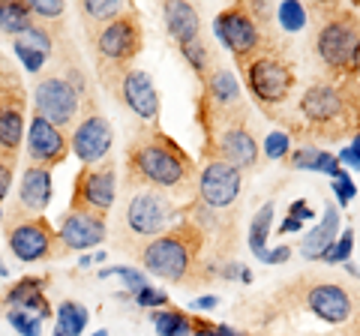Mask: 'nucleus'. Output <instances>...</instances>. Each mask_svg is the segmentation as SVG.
<instances>
[{
  "instance_id": "7",
  "label": "nucleus",
  "mask_w": 360,
  "mask_h": 336,
  "mask_svg": "<svg viewBox=\"0 0 360 336\" xmlns=\"http://www.w3.org/2000/svg\"><path fill=\"white\" fill-rule=\"evenodd\" d=\"M274 304L288 309H307L324 324H348L360 309V291L352 285H342L336 279H324L315 273H303L283 283V288L274 295Z\"/></svg>"
},
{
  "instance_id": "4",
  "label": "nucleus",
  "mask_w": 360,
  "mask_h": 336,
  "mask_svg": "<svg viewBox=\"0 0 360 336\" xmlns=\"http://www.w3.org/2000/svg\"><path fill=\"white\" fill-rule=\"evenodd\" d=\"M297 123L291 127L295 136H312V138H324V141H342V138H354L360 132V117L352 105L342 82H312L303 91L300 103H297Z\"/></svg>"
},
{
  "instance_id": "46",
  "label": "nucleus",
  "mask_w": 360,
  "mask_h": 336,
  "mask_svg": "<svg viewBox=\"0 0 360 336\" xmlns=\"http://www.w3.org/2000/svg\"><path fill=\"white\" fill-rule=\"evenodd\" d=\"M213 333H217V336H250V333H243V330H238V328H229V324H217V328H213Z\"/></svg>"
},
{
  "instance_id": "49",
  "label": "nucleus",
  "mask_w": 360,
  "mask_h": 336,
  "mask_svg": "<svg viewBox=\"0 0 360 336\" xmlns=\"http://www.w3.org/2000/svg\"><path fill=\"white\" fill-rule=\"evenodd\" d=\"M90 336H108V330H96V333H90Z\"/></svg>"
},
{
  "instance_id": "15",
  "label": "nucleus",
  "mask_w": 360,
  "mask_h": 336,
  "mask_svg": "<svg viewBox=\"0 0 360 336\" xmlns=\"http://www.w3.org/2000/svg\"><path fill=\"white\" fill-rule=\"evenodd\" d=\"M111 144H115V129L99 108L96 93L90 91L82 99V115L70 132V150L82 160V165H96L111 156Z\"/></svg>"
},
{
  "instance_id": "13",
  "label": "nucleus",
  "mask_w": 360,
  "mask_h": 336,
  "mask_svg": "<svg viewBox=\"0 0 360 336\" xmlns=\"http://www.w3.org/2000/svg\"><path fill=\"white\" fill-rule=\"evenodd\" d=\"M30 99H33V115L45 117L63 132H72L78 115H82V93L66 82L58 66L42 70L37 75V82L30 87Z\"/></svg>"
},
{
  "instance_id": "1",
  "label": "nucleus",
  "mask_w": 360,
  "mask_h": 336,
  "mask_svg": "<svg viewBox=\"0 0 360 336\" xmlns=\"http://www.w3.org/2000/svg\"><path fill=\"white\" fill-rule=\"evenodd\" d=\"M198 165L180 144L160 129V123H141L129 136L123 156V193H153L168 195H195Z\"/></svg>"
},
{
  "instance_id": "5",
  "label": "nucleus",
  "mask_w": 360,
  "mask_h": 336,
  "mask_svg": "<svg viewBox=\"0 0 360 336\" xmlns=\"http://www.w3.org/2000/svg\"><path fill=\"white\" fill-rule=\"evenodd\" d=\"M312 25V54L324 66L330 82H340L352 70V54L360 39V15L348 4H307Z\"/></svg>"
},
{
  "instance_id": "45",
  "label": "nucleus",
  "mask_w": 360,
  "mask_h": 336,
  "mask_svg": "<svg viewBox=\"0 0 360 336\" xmlns=\"http://www.w3.org/2000/svg\"><path fill=\"white\" fill-rule=\"evenodd\" d=\"M348 75L357 78V82H360V39H357V46H354V54H352V70H348Z\"/></svg>"
},
{
  "instance_id": "2",
  "label": "nucleus",
  "mask_w": 360,
  "mask_h": 336,
  "mask_svg": "<svg viewBox=\"0 0 360 336\" xmlns=\"http://www.w3.org/2000/svg\"><path fill=\"white\" fill-rule=\"evenodd\" d=\"M117 250L132 255L150 276L162 279V283L184 285V288L210 283V279L219 276V264L213 259H205L207 234L186 217L174 228H168L165 234L150 240L117 238Z\"/></svg>"
},
{
  "instance_id": "16",
  "label": "nucleus",
  "mask_w": 360,
  "mask_h": 336,
  "mask_svg": "<svg viewBox=\"0 0 360 336\" xmlns=\"http://www.w3.org/2000/svg\"><path fill=\"white\" fill-rule=\"evenodd\" d=\"M103 91H108L111 96L117 99V103L127 105L141 123H160L162 99H160V91H156L150 72L139 70V66H132V70L117 75L115 82H108Z\"/></svg>"
},
{
  "instance_id": "10",
  "label": "nucleus",
  "mask_w": 360,
  "mask_h": 336,
  "mask_svg": "<svg viewBox=\"0 0 360 336\" xmlns=\"http://www.w3.org/2000/svg\"><path fill=\"white\" fill-rule=\"evenodd\" d=\"M180 219H184V205H177L174 195L153 193V189L123 193L117 238L150 240V238H160V234H165L168 228H174Z\"/></svg>"
},
{
  "instance_id": "22",
  "label": "nucleus",
  "mask_w": 360,
  "mask_h": 336,
  "mask_svg": "<svg viewBox=\"0 0 360 336\" xmlns=\"http://www.w3.org/2000/svg\"><path fill=\"white\" fill-rule=\"evenodd\" d=\"M162 21H165V30L177 49H184L189 42L205 37L198 9H195V4H186V0H168V4H162Z\"/></svg>"
},
{
  "instance_id": "11",
  "label": "nucleus",
  "mask_w": 360,
  "mask_h": 336,
  "mask_svg": "<svg viewBox=\"0 0 360 336\" xmlns=\"http://www.w3.org/2000/svg\"><path fill=\"white\" fill-rule=\"evenodd\" d=\"M6 246L21 264H37V261H51L63 259L60 250V234L45 217H30L18 205L6 214Z\"/></svg>"
},
{
  "instance_id": "3",
  "label": "nucleus",
  "mask_w": 360,
  "mask_h": 336,
  "mask_svg": "<svg viewBox=\"0 0 360 336\" xmlns=\"http://www.w3.org/2000/svg\"><path fill=\"white\" fill-rule=\"evenodd\" d=\"M198 127H201V162H229L238 172H252L258 165V136L252 111L246 103L234 108L213 105L198 93Z\"/></svg>"
},
{
  "instance_id": "12",
  "label": "nucleus",
  "mask_w": 360,
  "mask_h": 336,
  "mask_svg": "<svg viewBox=\"0 0 360 336\" xmlns=\"http://www.w3.org/2000/svg\"><path fill=\"white\" fill-rule=\"evenodd\" d=\"M27 96L18 70L0 54V153L13 160H18L27 132Z\"/></svg>"
},
{
  "instance_id": "21",
  "label": "nucleus",
  "mask_w": 360,
  "mask_h": 336,
  "mask_svg": "<svg viewBox=\"0 0 360 336\" xmlns=\"http://www.w3.org/2000/svg\"><path fill=\"white\" fill-rule=\"evenodd\" d=\"M51 195H54V183H51V168H42V165H25L21 172V181H18V198L15 205L25 210L30 217H42L51 205Z\"/></svg>"
},
{
  "instance_id": "40",
  "label": "nucleus",
  "mask_w": 360,
  "mask_h": 336,
  "mask_svg": "<svg viewBox=\"0 0 360 336\" xmlns=\"http://www.w3.org/2000/svg\"><path fill=\"white\" fill-rule=\"evenodd\" d=\"M333 193H336V205H340V207H348V201L357 198V186H354L352 177H348V172H342L333 181Z\"/></svg>"
},
{
  "instance_id": "14",
  "label": "nucleus",
  "mask_w": 360,
  "mask_h": 336,
  "mask_svg": "<svg viewBox=\"0 0 360 336\" xmlns=\"http://www.w3.org/2000/svg\"><path fill=\"white\" fill-rule=\"evenodd\" d=\"M115 201H117V165L111 162V156L96 165H82L70 195L72 214H90V217L108 219Z\"/></svg>"
},
{
  "instance_id": "17",
  "label": "nucleus",
  "mask_w": 360,
  "mask_h": 336,
  "mask_svg": "<svg viewBox=\"0 0 360 336\" xmlns=\"http://www.w3.org/2000/svg\"><path fill=\"white\" fill-rule=\"evenodd\" d=\"M243 186V172H238L229 162H205L198 168V183H195V198L201 205H207L210 210H225L234 207L240 198Z\"/></svg>"
},
{
  "instance_id": "36",
  "label": "nucleus",
  "mask_w": 360,
  "mask_h": 336,
  "mask_svg": "<svg viewBox=\"0 0 360 336\" xmlns=\"http://www.w3.org/2000/svg\"><path fill=\"white\" fill-rule=\"evenodd\" d=\"M6 321L21 333V336H42V318L33 316V312L25 309H9L6 312Z\"/></svg>"
},
{
  "instance_id": "32",
  "label": "nucleus",
  "mask_w": 360,
  "mask_h": 336,
  "mask_svg": "<svg viewBox=\"0 0 360 336\" xmlns=\"http://www.w3.org/2000/svg\"><path fill=\"white\" fill-rule=\"evenodd\" d=\"M30 4V13L37 21H42V25H51V27H63V13L70 6L63 4V0H27Z\"/></svg>"
},
{
  "instance_id": "44",
  "label": "nucleus",
  "mask_w": 360,
  "mask_h": 336,
  "mask_svg": "<svg viewBox=\"0 0 360 336\" xmlns=\"http://www.w3.org/2000/svg\"><path fill=\"white\" fill-rule=\"evenodd\" d=\"M213 328H217V324H210L205 318L193 316V336H217V333H213Z\"/></svg>"
},
{
  "instance_id": "33",
  "label": "nucleus",
  "mask_w": 360,
  "mask_h": 336,
  "mask_svg": "<svg viewBox=\"0 0 360 336\" xmlns=\"http://www.w3.org/2000/svg\"><path fill=\"white\" fill-rule=\"evenodd\" d=\"M108 276H120L123 283H127L129 295H139V291H141L144 285H150V283H148V276H144L141 271H135V267H129V264H117V267H103V271H99V279H108Z\"/></svg>"
},
{
  "instance_id": "38",
  "label": "nucleus",
  "mask_w": 360,
  "mask_h": 336,
  "mask_svg": "<svg viewBox=\"0 0 360 336\" xmlns=\"http://www.w3.org/2000/svg\"><path fill=\"white\" fill-rule=\"evenodd\" d=\"M13 54L21 60V66L30 72V75H39L45 70V63H49V54H42V51H33L27 46H18V42H13Z\"/></svg>"
},
{
  "instance_id": "47",
  "label": "nucleus",
  "mask_w": 360,
  "mask_h": 336,
  "mask_svg": "<svg viewBox=\"0 0 360 336\" xmlns=\"http://www.w3.org/2000/svg\"><path fill=\"white\" fill-rule=\"evenodd\" d=\"M90 264H94V255H82V261H78V267L84 271V267H90Z\"/></svg>"
},
{
  "instance_id": "37",
  "label": "nucleus",
  "mask_w": 360,
  "mask_h": 336,
  "mask_svg": "<svg viewBox=\"0 0 360 336\" xmlns=\"http://www.w3.org/2000/svg\"><path fill=\"white\" fill-rule=\"evenodd\" d=\"M291 153V132L288 129H276L264 138V156L267 160H288Z\"/></svg>"
},
{
  "instance_id": "6",
  "label": "nucleus",
  "mask_w": 360,
  "mask_h": 336,
  "mask_svg": "<svg viewBox=\"0 0 360 336\" xmlns=\"http://www.w3.org/2000/svg\"><path fill=\"white\" fill-rule=\"evenodd\" d=\"M270 13H276V4H262V0H238L225 6L213 21V30L225 49L231 51L238 70H243L252 58H258L267 49H279V39L274 37V21Z\"/></svg>"
},
{
  "instance_id": "23",
  "label": "nucleus",
  "mask_w": 360,
  "mask_h": 336,
  "mask_svg": "<svg viewBox=\"0 0 360 336\" xmlns=\"http://www.w3.org/2000/svg\"><path fill=\"white\" fill-rule=\"evenodd\" d=\"M336 231H340V210H336L333 205H328L324 207V217L319 219V226H315L307 238H300L297 252L307 261H321L324 252H328L333 246V240H336Z\"/></svg>"
},
{
  "instance_id": "31",
  "label": "nucleus",
  "mask_w": 360,
  "mask_h": 336,
  "mask_svg": "<svg viewBox=\"0 0 360 336\" xmlns=\"http://www.w3.org/2000/svg\"><path fill=\"white\" fill-rule=\"evenodd\" d=\"M276 25L283 27L285 33L303 30L309 25L307 4H300V0H283V4H276Z\"/></svg>"
},
{
  "instance_id": "34",
  "label": "nucleus",
  "mask_w": 360,
  "mask_h": 336,
  "mask_svg": "<svg viewBox=\"0 0 360 336\" xmlns=\"http://www.w3.org/2000/svg\"><path fill=\"white\" fill-rule=\"evenodd\" d=\"M321 156V148L319 144H300V148H291L288 153V168H295V172H315V162H319Z\"/></svg>"
},
{
  "instance_id": "19",
  "label": "nucleus",
  "mask_w": 360,
  "mask_h": 336,
  "mask_svg": "<svg viewBox=\"0 0 360 336\" xmlns=\"http://www.w3.org/2000/svg\"><path fill=\"white\" fill-rule=\"evenodd\" d=\"M60 250L63 255L70 252H87L99 246L108 238V219H99V217H90V214H72L66 210V217L60 222Z\"/></svg>"
},
{
  "instance_id": "48",
  "label": "nucleus",
  "mask_w": 360,
  "mask_h": 336,
  "mask_svg": "<svg viewBox=\"0 0 360 336\" xmlns=\"http://www.w3.org/2000/svg\"><path fill=\"white\" fill-rule=\"evenodd\" d=\"M4 276H9V271H6V264H0V279Z\"/></svg>"
},
{
  "instance_id": "42",
  "label": "nucleus",
  "mask_w": 360,
  "mask_h": 336,
  "mask_svg": "<svg viewBox=\"0 0 360 336\" xmlns=\"http://www.w3.org/2000/svg\"><path fill=\"white\" fill-rule=\"evenodd\" d=\"M291 252H295V250H291V246H276V250H267V259H264V264H285L288 259H291Z\"/></svg>"
},
{
  "instance_id": "43",
  "label": "nucleus",
  "mask_w": 360,
  "mask_h": 336,
  "mask_svg": "<svg viewBox=\"0 0 360 336\" xmlns=\"http://www.w3.org/2000/svg\"><path fill=\"white\" fill-rule=\"evenodd\" d=\"M217 306H219V297H217V295L195 297L193 304H189V309H195V312H210V309H217Z\"/></svg>"
},
{
  "instance_id": "9",
  "label": "nucleus",
  "mask_w": 360,
  "mask_h": 336,
  "mask_svg": "<svg viewBox=\"0 0 360 336\" xmlns=\"http://www.w3.org/2000/svg\"><path fill=\"white\" fill-rule=\"evenodd\" d=\"M243 84L250 91L252 103L264 111L267 117L276 120V108H283L297 87L295 63L288 60L285 49H267L258 58H252L243 66Z\"/></svg>"
},
{
  "instance_id": "26",
  "label": "nucleus",
  "mask_w": 360,
  "mask_h": 336,
  "mask_svg": "<svg viewBox=\"0 0 360 336\" xmlns=\"http://www.w3.org/2000/svg\"><path fill=\"white\" fill-rule=\"evenodd\" d=\"M274 214H276V201L270 198L252 214L250 219V231H246V243H250V252L258 261L267 259V238H270V226H274Z\"/></svg>"
},
{
  "instance_id": "41",
  "label": "nucleus",
  "mask_w": 360,
  "mask_h": 336,
  "mask_svg": "<svg viewBox=\"0 0 360 336\" xmlns=\"http://www.w3.org/2000/svg\"><path fill=\"white\" fill-rule=\"evenodd\" d=\"M15 162H18V160H13V156H4V153H0V205H4V201H6L9 189H13Z\"/></svg>"
},
{
  "instance_id": "24",
  "label": "nucleus",
  "mask_w": 360,
  "mask_h": 336,
  "mask_svg": "<svg viewBox=\"0 0 360 336\" xmlns=\"http://www.w3.org/2000/svg\"><path fill=\"white\" fill-rule=\"evenodd\" d=\"M129 4L127 0H78L75 4V13L82 15V30H84V39L94 42L96 33L108 27L123 9Z\"/></svg>"
},
{
  "instance_id": "35",
  "label": "nucleus",
  "mask_w": 360,
  "mask_h": 336,
  "mask_svg": "<svg viewBox=\"0 0 360 336\" xmlns=\"http://www.w3.org/2000/svg\"><path fill=\"white\" fill-rule=\"evenodd\" d=\"M352 252H354V231L348 228V231H342L340 238L333 240V246L328 252H324V264H348L352 261Z\"/></svg>"
},
{
  "instance_id": "39",
  "label": "nucleus",
  "mask_w": 360,
  "mask_h": 336,
  "mask_svg": "<svg viewBox=\"0 0 360 336\" xmlns=\"http://www.w3.org/2000/svg\"><path fill=\"white\" fill-rule=\"evenodd\" d=\"M132 297H135V304L144 306V309H168V304H172L165 291L156 288V285H144L139 295H132Z\"/></svg>"
},
{
  "instance_id": "8",
  "label": "nucleus",
  "mask_w": 360,
  "mask_h": 336,
  "mask_svg": "<svg viewBox=\"0 0 360 336\" xmlns=\"http://www.w3.org/2000/svg\"><path fill=\"white\" fill-rule=\"evenodd\" d=\"M90 46V54H94V66H96V75H99V84H108L115 82L117 75H123L127 70H132L135 58L141 54L144 49V21L139 6H127L123 13L111 21L108 27H103L96 33Z\"/></svg>"
},
{
  "instance_id": "20",
  "label": "nucleus",
  "mask_w": 360,
  "mask_h": 336,
  "mask_svg": "<svg viewBox=\"0 0 360 336\" xmlns=\"http://www.w3.org/2000/svg\"><path fill=\"white\" fill-rule=\"evenodd\" d=\"M45 288H49V276H25L18 283L6 285L0 291V309H25L39 316L42 321L51 318V304L45 297Z\"/></svg>"
},
{
  "instance_id": "27",
  "label": "nucleus",
  "mask_w": 360,
  "mask_h": 336,
  "mask_svg": "<svg viewBox=\"0 0 360 336\" xmlns=\"http://www.w3.org/2000/svg\"><path fill=\"white\" fill-rule=\"evenodd\" d=\"M37 25L27 0H0V33L18 39L27 27Z\"/></svg>"
},
{
  "instance_id": "28",
  "label": "nucleus",
  "mask_w": 360,
  "mask_h": 336,
  "mask_svg": "<svg viewBox=\"0 0 360 336\" xmlns=\"http://www.w3.org/2000/svg\"><path fill=\"white\" fill-rule=\"evenodd\" d=\"M156 336H193V316L184 309H156L150 312Z\"/></svg>"
},
{
  "instance_id": "29",
  "label": "nucleus",
  "mask_w": 360,
  "mask_h": 336,
  "mask_svg": "<svg viewBox=\"0 0 360 336\" xmlns=\"http://www.w3.org/2000/svg\"><path fill=\"white\" fill-rule=\"evenodd\" d=\"M180 51V58H184L186 63H189V70L195 72V78L198 82H205V78L217 70V58H213V49H210V42L201 37V39H195V42H189V46H184V49H177Z\"/></svg>"
},
{
  "instance_id": "30",
  "label": "nucleus",
  "mask_w": 360,
  "mask_h": 336,
  "mask_svg": "<svg viewBox=\"0 0 360 336\" xmlns=\"http://www.w3.org/2000/svg\"><path fill=\"white\" fill-rule=\"evenodd\" d=\"M90 321V312L78 300H60L58 306V330L63 336H84V328Z\"/></svg>"
},
{
  "instance_id": "25",
  "label": "nucleus",
  "mask_w": 360,
  "mask_h": 336,
  "mask_svg": "<svg viewBox=\"0 0 360 336\" xmlns=\"http://www.w3.org/2000/svg\"><path fill=\"white\" fill-rule=\"evenodd\" d=\"M201 96H207L213 105L219 108H234L243 103V91H240V82L238 75L225 66H217L205 82H201Z\"/></svg>"
},
{
  "instance_id": "18",
  "label": "nucleus",
  "mask_w": 360,
  "mask_h": 336,
  "mask_svg": "<svg viewBox=\"0 0 360 336\" xmlns=\"http://www.w3.org/2000/svg\"><path fill=\"white\" fill-rule=\"evenodd\" d=\"M25 153L30 165H42V168H54L63 165L70 156V132L58 129L54 123H49L39 115H30L27 120V132H25Z\"/></svg>"
},
{
  "instance_id": "50",
  "label": "nucleus",
  "mask_w": 360,
  "mask_h": 336,
  "mask_svg": "<svg viewBox=\"0 0 360 336\" xmlns=\"http://www.w3.org/2000/svg\"><path fill=\"white\" fill-rule=\"evenodd\" d=\"M0 222H4V210H0Z\"/></svg>"
}]
</instances>
